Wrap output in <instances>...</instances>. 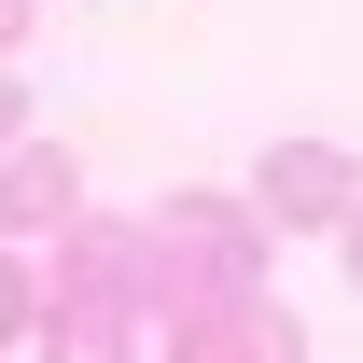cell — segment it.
Returning <instances> with one entry per match:
<instances>
[{
  "mask_svg": "<svg viewBox=\"0 0 363 363\" xmlns=\"http://www.w3.org/2000/svg\"><path fill=\"white\" fill-rule=\"evenodd\" d=\"M252 210H266V238H294V224H350V210H363V168L335 154V140H266Z\"/></svg>",
  "mask_w": 363,
  "mask_h": 363,
  "instance_id": "3",
  "label": "cell"
},
{
  "mask_svg": "<svg viewBox=\"0 0 363 363\" xmlns=\"http://www.w3.org/2000/svg\"><path fill=\"white\" fill-rule=\"evenodd\" d=\"M14 43H28V0H0V70H14Z\"/></svg>",
  "mask_w": 363,
  "mask_h": 363,
  "instance_id": "9",
  "label": "cell"
},
{
  "mask_svg": "<svg viewBox=\"0 0 363 363\" xmlns=\"http://www.w3.org/2000/svg\"><path fill=\"white\" fill-rule=\"evenodd\" d=\"M14 140H28V98H14V70H0V154H14Z\"/></svg>",
  "mask_w": 363,
  "mask_h": 363,
  "instance_id": "8",
  "label": "cell"
},
{
  "mask_svg": "<svg viewBox=\"0 0 363 363\" xmlns=\"http://www.w3.org/2000/svg\"><path fill=\"white\" fill-rule=\"evenodd\" d=\"M70 210H84L70 140H14V154H0V252H14V238H70Z\"/></svg>",
  "mask_w": 363,
  "mask_h": 363,
  "instance_id": "5",
  "label": "cell"
},
{
  "mask_svg": "<svg viewBox=\"0 0 363 363\" xmlns=\"http://www.w3.org/2000/svg\"><path fill=\"white\" fill-rule=\"evenodd\" d=\"M56 308H126L154 321V224H112V210H70V238H56Z\"/></svg>",
  "mask_w": 363,
  "mask_h": 363,
  "instance_id": "2",
  "label": "cell"
},
{
  "mask_svg": "<svg viewBox=\"0 0 363 363\" xmlns=\"http://www.w3.org/2000/svg\"><path fill=\"white\" fill-rule=\"evenodd\" d=\"M168 363H308V321L279 308V294H224V308L168 321Z\"/></svg>",
  "mask_w": 363,
  "mask_h": 363,
  "instance_id": "4",
  "label": "cell"
},
{
  "mask_svg": "<svg viewBox=\"0 0 363 363\" xmlns=\"http://www.w3.org/2000/svg\"><path fill=\"white\" fill-rule=\"evenodd\" d=\"M28 321H43V279H28V252H0V350H14Z\"/></svg>",
  "mask_w": 363,
  "mask_h": 363,
  "instance_id": "7",
  "label": "cell"
},
{
  "mask_svg": "<svg viewBox=\"0 0 363 363\" xmlns=\"http://www.w3.org/2000/svg\"><path fill=\"white\" fill-rule=\"evenodd\" d=\"M335 252H350V294H363V210H350V224H335Z\"/></svg>",
  "mask_w": 363,
  "mask_h": 363,
  "instance_id": "10",
  "label": "cell"
},
{
  "mask_svg": "<svg viewBox=\"0 0 363 363\" xmlns=\"http://www.w3.org/2000/svg\"><path fill=\"white\" fill-rule=\"evenodd\" d=\"M28 335H43V363H140V321L126 308H56V294H43Z\"/></svg>",
  "mask_w": 363,
  "mask_h": 363,
  "instance_id": "6",
  "label": "cell"
},
{
  "mask_svg": "<svg viewBox=\"0 0 363 363\" xmlns=\"http://www.w3.org/2000/svg\"><path fill=\"white\" fill-rule=\"evenodd\" d=\"M266 210L252 196H168L154 210V321L182 308H224V294H266Z\"/></svg>",
  "mask_w": 363,
  "mask_h": 363,
  "instance_id": "1",
  "label": "cell"
}]
</instances>
